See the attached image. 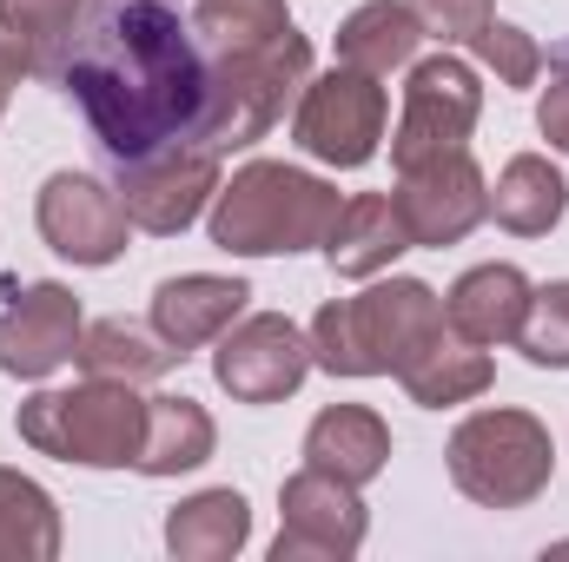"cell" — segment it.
Instances as JSON below:
<instances>
[{"instance_id":"ba28073f","label":"cell","mask_w":569,"mask_h":562,"mask_svg":"<svg viewBox=\"0 0 569 562\" xmlns=\"http://www.w3.org/2000/svg\"><path fill=\"white\" fill-rule=\"evenodd\" d=\"M483 120V73L470 60H457L450 47H437L430 60L405 67V107L391 127V165H425L443 152H470V133Z\"/></svg>"},{"instance_id":"5bb4252c","label":"cell","mask_w":569,"mask_h":562,"mask_svg":"<svg viewBox=\"0 0 569 562\" xmlns=\"http://www.w3.org/2000/svg\"><path fill=\"white\" fill-rule=\"evenodd\" d=\"M80 331H87V318H80L73 284L60 279L20 284L0 304V371L20 378V384H47L60 364H73Z\"/></svg>"},{"instance_id":"e0dca14e","label":"cell","mask_w":569,"mask_h":562,"mask_svg":"<svg viewBox=\"0 0 569 562\" xmlns=\"http://www.w3.org/2000/svg\"><path fill=\"white\" fill-rule=\"evenodd\" d=\"M305 463L365 490V483H378L391 470V423L371 404H325L305 423Z\"/></svg>"},{"instance_id":"3957f363","label":"cell","mask_w":569,"mask_h":562,"mask_svg":"<svg viewBox=\"0 0 569 562\" xmlns=\"http://www.w3.org/2000/svg\"><path fill=\"white\" fill-rule=\"evenodd\" d=\"M311 364L325 378H398L443 338V298L425 279H365L358 298H331L311 318Z\"/></svg>"},{"instance_id":"277c9868","label":"cell","mask_w":569,"mask_h":562,"mask_svg":"<svg viewBox=\"0 0 569 562\" xmlns=\"http://www.w3.org/2000/svg\"><path fill=\"white\" fill-rule=\"evenodd\" d=\"M311 80V40L291 27L272 47H232L206 60V100H199V127L192 140L226 152L259 145L284 120V107L298 100V87Z\"/></svg>"},{"instance_id":"d6986e66","label":"cell","mask_w":569,"mask_h":562,"mask_svg":"<svg viewBox=\"0 0 569 562\" xmlns=\"http://www.w3.org/2000/svg\"><path fill=\"white\" fill-rule=\"evenodd\" d=\"M212 450H219V423H212V411L199 398H186V391L146 398V443H140V456H133L140 476H152V483L192 476V470L212 463Z\"/></svg>"},{"instance_id":"52a82bcc","label":"cell","mask_w":569,"mask_h":562,"mask_svg":"<svg viewBox=\"0 0 569 562\" xmlns=\"http://www.w3.org/2000/svg\"><path fill=\"white\" fill-rule=\"evenodd\" d=\"M391 127V93L358 73V67H331L318 80L298 87V107H291V140L305 159L331 165V172H358L378 159Z\"/></svg>"},{"instance_id":"7a4b0ae2","label":"cell","mask_w":569,"mask_h":562,"mask_svg":"<svg viewBox=\"0 0 569 562\" xmlns=\"http://www.w3.org/2000/svg\"><path fill=\"white\" fill-rule=\"evenodd\" d=\"M338 205L345 199L331 179L284 159H246L232 179H219L206 232L226 259H298V252H325Z\"/></svg>"},{"instance_id":"ffe728a7","label":"cell","mask_w":569,"mask_h":562,"mask_svg":"<svg viewBox=\"0 0 569 562\" xmlns=\"http://www.w3.org/2000/svg\"><path fill=\"white\" fill-rule=\"evenodd\" d=\"M252 543V503L246 490H192L186 503L166 510V556L172 562H232Z\"/></svg>"},{"instance_id":"4316f807","label":"cell","mask_w":569,"mask_h":562,"mask_svg":"<svg viewBox=\"0 0 569 562\" xmlns=\"http://www.w3.org/2000/svg\"><path fill=\"white\" fill-rule=\"evenodd\" d=\"M0 20L33 47L40 73L60 80V67H67V53H73V27L87 20V0H0Z\"/></svg>"},{"instance_id":"ac0fdd59","label":"cell","mask_w":569,"mask_h":562,"mask_svg":"<svg viewBox=\"0 0 569 562\" xmlns=\"http://www.w3.org/2000/svg\"><path fill=\"white\" fill-rule=\"evenodd\" d=\"M405 252H411V232H405L391 192H358V199L338 205V225H331V239H325V265H331L338 279H378V272H391Z\"/></svg>"},{"instance_id":"5b68a950","label":"cell","mask_w":569,"mask_h":562,"mask_svg":"<svg viewBox=\"0 0 569 562\" xmlns=\"http://www.w3.org/2000/svg\"><path fill=\"white\" fill-rule=\"evenodd\" d=\"M443 470H450L457 496H470L477 510H530L557 483V436L537 411L490 404L450 430Z\"/></svg>"},{"instance_id":"9a60e30c","label":"cell","mask_w":569,"mask_h":562,"mask_svg":"<svg viewBox=\"0 0 569 562\" xmlns=\"http://www.w3.org/2000/svg\"><path fill=\"white\" fill-rule=\"evenodd\" d=\"M246 304H252V284L239 279V272H179V279L152 284L146 324H152L179 358H192V351H212V344L246 318Z\"/></svg>"},{"instance_id":"603a6c76","label":"cell","mask_w":569,"mask_h":562,"mask_svg":"<svg viewBox=\"0 0 569 562\" xmlns=\"http://www.w3.org/2000/svg\"><path fill=\"white\" fill-rule=\"evenodd\" d=\"M73 364L87 378H113V384H159L172 364H186L152 324H133V318H93L80 331V351Z\"/></svg>"},{"instance_id":"4dcf8cb0","label":"cell","mask_w":569,"mask_h":562,"mask_svg":"<svg viewBox=\"0 0 569 562\" xmlns=\"http://www.w3.org/2000/svg\"><path fill=\"white\" fill-rule=\"evenodd\" d=\"M537 133L550 140V152L569 159V73H557V80L543 87V100H537Z\"/></svg>"},{"instance_id":"484cf974","label":"cell","mask_w":569,"mask_h":562,"mask_svg":"<svg viewBox=\"0 0 569 562\" xmlns=\"http://www.w3.org/2000/svg\"><path fill=\"white\" fill-rule=\"evenodd\" d=\"M298 20L284 0H199L192 7V33L212 47V53H232V47H272L284 40Z\"/></svg>"},{"instance_id":"4fadbf2b","label":"cell","mask_w":569,"mask_h":562,"mask_svg":"<svg viewBox=\"0 0 569 562\" xmlns=\"http://www.w3.org/2000/svg\"><path fill=\"white\" fill-rule=\"evenodd\" d=\"M398 219L411 232V245H463L483 219H490V179L470 152H443V159H425V165H405L398 172Z\"/></svg>"},{"instance_id":"d6a6232c","label":"cell","mask_w":569,"mask_h":562,"mask_svg":"<svg viewBox=\"0 0 569 562\" xmlns=\"http://www.w3.org/2000/svg\"><path fill=\"white\" fill-rule=\"evenodd\" d=\"M0 120H7V93H0Z\"/></svg>"},{"instance_id":"8fae6325","label":"cell","mask_w":569,"mask_h":562,"mask_svg":"<svg viewBox=\"0 0 569 562\" xmlns=\"http://www.w3.org/2000/svg\"><path fill=\"white\" fill-rule=\"evenodd\" d=\"M371 536L365 490L331 470H291L279 483V536L272 562H351Z\"/></svg>"},{"instance_id":"44dd1931","label":"cell","mask_w":569,"mask_h":562,"mask_svg":"<svg viewBox=\"0 0 569 562\" xmlns=\"http://www.w3.org/2000/svg\"><path fill=\"white\" fill-rule=\"evenodd\" d=\"M418 47H425V20L411 0H365L338 20V67H358L371 80L411 67Z\"/></svg>"},{"instance_id":"f1b7e54d","label":"cell","mask_w":569,"mask_h":562,"mask_svg":"<svg viewBox=\"0 0 569 562\" xmlns=\"http://www.w3.org/2000/svg\"><path fill=\"white\" fill-rule=\"evenodd\" d=\"M470 53H477L483 73H497V87H537V73H543L537 33H523V27H510V20H490V27L470 40Z\"/></svg>"},{"instance_id":"d4e9b609","label":"cell","mask_w":569,"mask_h":562,"mask_svg":"<svg viewBox=\"0 0 569 562\" xmlns=\"http://www.w3.org/2000/svg\"><path fill=\"white\" fill-rule=\"evenodd\" d=\"M67 543L60 530V503L47 483H33L27 470L0 463V562H53Z\"/></svg>"},{"instance_id":"6da1fadb","label":"cell","mask_w":569,"mask_h":562,"mask_svg":"<svg viewBox=\"0 0 569 562\" xmlns=\"http://www.w3.org/2000/svg\"><path fill=\"white\" fill-rule=\"evenodd\" d=\"M60 87L80 100L93 140L113 159H140L172 140H192L206 100V53L192 20L166 0H113L73 40Z\"/></svg>"},{"instance_id":"83f0119b","label":"cell","mask_w":569,"mask_h":562,"mask_svg":"<svg viewBox=\"0 0 569 562\" xmlns=\"http://www.w3.org/2000/svg\"><path fill=\"white\" fill-rule=\"evenodd\" d=\"M517 351H523L537 371H569V279H550V284L530 291Z\"/></svg>"},{"instance_id":"9c48e42d","label":"cell","mask_w":569,"mask_h":562,"mask_svg":"<svg viewBox=\"0 0 569 562\" xmlns=\"http://www.w3.org/2000/svg\"><path fill=\"white\" fill-rule=\"evenodd\" d=\"M219 152L199 140H172L159 152H140V159H120V205L133 219V232H152V239H179L186 225H199L212 212V192H219Z\"/></svg>"},{"instance_id":"7c38bea8","label":"cell","mask_w":569,"mask_h":562,"mask_svg":"<svg viewBox=\"0 0 569 562\" xmlns=\"http://www.w3.org/2000/svg\"><path fill=\"white\" fill-rule=\"evenodd\" d=\"M311 338L284 311H246L219 344H212V384L232 404H284L311 378Z\"/></svg>"},{"instance_id":"2e32d148","label":"cell","mask_w":569,"mask_h":562,"mask_svg":"<svg viewBox=\"0 0 569 562\" xmlns=\"http://www.w3.org/2000/svg\"><path fill=\"white\" fill-rule=\"evenodd\" d=\"M530 272L510 265V259H490V265H470L463 279L443 291V331L463 338V344H517L523 331V311H530Z\"/></svg>"},{"instance_id":"1f68e13d","label":"cell","mask_w":569,"mask_h":562,"mask_svg":"<svg viewBox=\"0 0 569 562\" xmlns=\"http://www.w3.org/2000/svg\"><path fill=\"white\" fill-rule=\"evenodd\" d=\"M27 73H40V60H33V47H27V40L0 20V93H13Z\"/></svg>"},{"instance_id":"30bf717a","label":"cell","mask_w":569,"mask_h":562,"mask_svg":"<svg viewBox=\"0 0 569 562\" xmlns=\"http://www.w3.org/2000/svg\"><path fill=\"white\" fill-rule=\"evenodd\" d=\"M33 225L47 239V252H60L67 265L80 272H107L127 259V239H133V219L120 205V192L93 172H47L40 192H33Z\"/></svg>"},{"instance_id":"8992f818","label":"cell","mask_w":569,"mask_h":562,"mask_svg":"<svg viewBox=\"0 0 569 562\" xmlns=\"http://www.w3.org/2000/svg\"><path fill=\"white\" fill-rule=\"evenodd\" d=\"M13 430L27 450L80 463V470H133L146 443V398L140 384H113V378H87L73 391H33Z\"/></svg>"},{"instance_id":"7402d4cb","label":"cell","mask_w":569,"mask_h":562,"mask_svg":"<svg viewBox=\"0 0 569 562\" xmlns=\"http://www.w3.org/2000/svg\"><path fill=\"white\" fill-rule=\"evenodd\" d=\"M569 212V179L543 159V152H517L503 159L497 185H490V219L510 239H550Z\"/></svg>"},{"instance_id":"cb8c5ba5","label":"cell","mask_w":569,"mask_h":562,"mask_svg":"<svg viewBox=\"0 0 569 562\" xmlns=\"http://www.w3.org/2000/svg\"><path fill=\"white\" fill-rule=\"evenodd\" d=\"M398 384H405V398L425 404V411H457V404H477V398L497 384V364H490L483 344H463V338L443 331L411 371H398Z\"/></svg>"},{"instance_id":"f546056e","label":"cell","mask_w":569,"mask_h":562,"mask_svg":"<svg viewBox=\"0 0 569 562\" xmlns=\"http://www.w3.org/2000/svg\"><path fill=\"white\" fill-rule=\"evenodd\" d=\"M418 7V20H425V40L437 47H470L490 20H497V0H411Z\"/></svg>"}]
</instances>
